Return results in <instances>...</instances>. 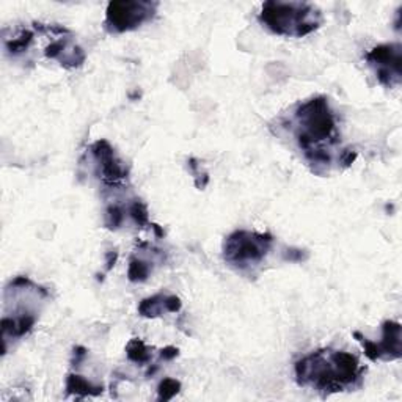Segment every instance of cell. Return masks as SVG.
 Masks as SVG:
<instances>
[{
    "instance_id": "4fadbf2b",
    "label": "cell",
    "mask_w": 402,
    "mask_h": 402,
    "mask_svg": "<svg viewBox=\"0 0 402 402\" xmlns=\"http://www.w3.org/2000/svg\"><path fill=\"white\" fill-rule=\"evenodd\" d=\"M34 39L35 31H31L30 29H21L18 34L13 36L4 35L5 51L8 55H11V57H19V55L30 49V46L34 44Z\"/></svg>"
},
{
    "instance_id": "d6986e66",
    "label": "cell",
    "mask_w": 402,
    "mask_h": 402,
    "mask_svg": "<svg viewBox=\"0 0 402 402\" xmlns=\"http://www.w3.org/2000/svg\"><path fill=\"white\" fill-rule=\"evenodd\" d=\"M181 391V382L171 377H165V379L157 387V401H170L175 398Z\"/></svg>"
},
{
    "instance_id": "277c9868",
    "label": "cell",
    "mask_w": 402,
    "mask_h": 402,
    "mask_svg": "<svg viewBox=\"0 0 402 402\" xmlns=\"http://www.w3.org/2000/svg\"><path fill=\"white\" fill-rule=\"evenodd\" d=\"M258 19L272 34L289 38L311 35L324 22L316 5L306 2H277V0L263 4Z\"/></svg>"
},
{
    "instance_id": "ffe728a7",
    "label": "cell",
    "mask_w": 402,
    "mask_h": 402,
    "mask_svg": "<svg viewBox=\"0 0 402 402\" xmlns=\"http://www.w3.org/2000/svg\"><path fill=\"white\" fill-rule=\"evenodd\" d=\"M283 253H285L283 255V259L289 263H302L306 258H308V253L301 248H286Z\"/></svg>"
},
{
    "instance_id": "7c38bea8",
    "label": "cell",
    "mask_w": 402,
    "mask_h": 402,
    "mask_svg": "<svg viewBox=\"0 0 402 402\" xmlns=\"http://www.w3.org/2000/svg\"><path fill=\"white\" fill-rule=\"evenodd\" d=\"M65 388L68 395H74L77 398H96L104 393V387H102V385H94L93 382L86 381L85 377L79 374H68Z\"/></svg>"
},
{
    "instance_id": "7a4b0ae2",
    "label": "cell",
    "mask_w": 402,
    "mask_h": 402,
    "mask_svg": "<svg viewBox=\"0 0 402 402\" xmlns=\"http://www.w3.org/2000/svg\"><path fill=\"white\" fill-rule=\"evenodd\" d=\"M296 382L328 398L335 393L356 391L363 387L366 368L353 353L335 349H319L296 361Z\"/></svg>"
},
{
    "instance_id": "9a60e30c",
    "label": "cell",
    "mask_w": 402,
    "mask_h": 402,
    "mask_svg": "<svg viewBox=\"0 0 402 402\" xmlns=\"http://www.w3.org/2000/svg\"><path fill=\"white\" fill-rule=\"evenodd\" d=\"M126 357L129 361L137 365H148L153 360L151 349L148 346L139 340V338H132V340L126 344Z\"/></svg>"
},
{
    "instance_id": "603a6c76",
    "label": "cell",
    "mask_w": 402,
    "mask_h": 402,
    "mask_svg": "<svg viewBox=\"0 0 402 402\" xmlns=\"http://www.w3.org/2000/svg\"><path fill=\"white\" fill-rule=\"evenodd\" d=\"M106 259H107V266H106V272H110L114 269V266L116 263V259H118V251L116 250H112V251H109V253L106 255Z\"/></svg>"
},
{
    "instance_id": "2e32d148",
    "label": "cell",
    "mask_w": 402,
    "mask_h": 402,
    "mask_svg": "<svg viewBox=\"0 0 402 402\" xmlns=\"http://www.w3.org/2000/svg\"><path fill=\"white\" fill-rule=\"evenodd\" d=\"M128 214L134 222H136V225H139L140 228H151V222H149V214H148V206L141 200H134L132 203H129Z\"/></svg>"
},
{
    "instance_id": "ba28073f",
    "label": "cell",
    "mask_w": 402,
    "mask_h": 402,
    "mask_svg": "<svg viewBox=\"0 0 402 402\" xmlns=\"http://www.w3.org/2000/svg\"><path fill=\"white\" fill-rule=\"evenodd\" d=\"M365 61L374 71L377 82L385 89H398L402 82V46L385 43L365 54Z\"/></svg>"
},
{
    "instance_id": "52a82bcc",
    "label": "cell",
    "mask_w": 402,
    "mask_h": 402,
    "mask_svg": "<svg viewBox=\"0 0 402 402\" xmlns=\"http://www.w3.org/2000/svg\"><path fill=\"white\" fill-rule=\"evenodd\" d=\"M86 151L93 162L94 175L106 187L118 189L128 184L129 167L120 159L115 148L106 139L96 140Z\"/></svg>"
},
{
    "instance_id": "44dd1931",
    "label": "cell",
    "mask_w": 402,
    "mask_h": 402,
    "mask_svg": "<svg viewBox=\"0 0 402 402\" xmlns=\"http://www.w3.org/2000/svg\"><path fill=\"white\" fill-rule=\"evenodd\" d=\"M179 356V349L175 348V346H167V348H164L161 351V358L164 361H171L175 360Z\"/></svg>"
},
{
    "instance_id": "7402d4cb",
    "label": "cell",
    "mask_w": 402,
    "mask_h": 402,
    "mask_svg": "<svg viewBox=\"0 0 402 402\" xmlns=\"http://www.w3.org/2000/svg\"><path fill=\"white\" fill-rule=\"evenodd\" d=\"M86 358V349L82 348V346H77V348H74V352H73V366L79 368L82 365V361Z\"/></svg>"
},
{
    "instance_id": "9c48e42d",
    "label": "cell",
    "mask_w": 402,
    "mask_h": 402,
    "mask_svg": "<svg viewBox=\"0 0 402 402\" xmlns=\"http://www.w3.org/2000/svg\"><path fill=\"white\" fill-rule=\"evenodd\" d=\"M353 338L363 346L365 356L371 361H393L402 357V327L399 322L385 321L382 324V340L371 341L360 332H353Z\"/></svg>"
},
{
    "instance_id": "30bf717a",
    "label": "cell",
    "mask_w": 402,
    "mask_h": 402,
    "mask_svg": "<svg viewBox=\"0 0 402 402\" xmlns=\"http://www.w3.org/2000/svg\"><path fill=\"white\" fill-rule=\"evenodd\" d=\"M52 41L46 46L44 54L49 60H57L63 68H81L86 55L81 46H77L71 31L61 26H49Z\"/></svg>"
},
{
    "instance_id": "3957f363",
    "label": "cell",
    "mask_w": 402,
    "mask_h": 402,
    "mask_svg": "<svg viewBox=\"0 0 402 402\" xmlns=\"http://www.w3.org/2000/svg\"><path fill=\"white\" fill-rule=\"evenodd\" d=\"M49 298V291L29 277H16L8 283L4 291L2 356L8 352L10 341H18L34 330L39 313Z\"/></svg>"
},
{
    "instance_id": "6da1fadb",
    "label": "cell",
    "mask_w": 402,
    "mask_h": 402,
    "mask_svg": "<svg viewBox=\"0 0 402 402\" xmlns=\"http://www.w3.org/2000/svg\"><path fill=\"white\" fill-rule=\"evenodd\" d=\"M277 131L294 140L306 165L319 176L333 169H348L357 159V151L341 146L336 115L326 96L298 102L289 116L278 118Z\"/></svg>"
},
{
    "instance_id": "e0dca14e",
    "label": "cell",
    "mask_w": 402,
    "mask_h": 402,
    "mask_svg": "<svg viewBox=\"0 0 402 402\" xmlns=\"http://www.w3.org/2000/svg\"><path fill=\"white\" fill-rule=\"evenodd\" d=\"M126 211L120 204H110L104 212V226L110 231H116L124 223Z\"/></svg>"
},
{
    "instance_id": "ac0fdd59",
    "label": "cell",
    "mask_w": 402,
    "mask_h": 402,
    "mask_svg": "<svg viewBox=\"0 0 402 402\" xmlns=\"http://www.w3.org/2000/svg\"><path fill=\"white\" fill-rule=\"evenodd\" d=\"M187 169H189V173L194 176L196 189H199V191H204L206 186L209 184V175L206 170H203L200 161L195 159V157H191V159L187 161Z\"/></svg>"
},
{
    "instance_id": "5bb4252c",
    "label": "cell",
    "mask_w": 402,
    "mask_h": 402,
    "mask_svg": "<svg viewBox=\"0 0 402 402\" xmlns=\"http://www.w3.org/2000/svg\"><path fill=\"white\" fill-rule=\"evenodd\" d=\"M153 272V261L137 255H132L128 267V278L132 283H144Z\"/></svg>"
},
{
    "instance_id": "8fae6325",
    "label": "cell",
    "mask_w": 402,
    "mask_h": 402,
    "mask_svg": "<svg viewBox=\"0 0 402 402\" xmlns=\"http://www.w3.org/2000/svg\"><path fill=\"white\" fill-rule=\"evenodd\" d=\"M183 308V302L178 296L173 294H154L148 298H144L139 305V314L141 318L156 319L161 318L164 313H178Z\"/></svg>"
},
{
    "instance_id": "8992f818",
    "label": "cell",
    "mask_w": 402,
    "mask_h": 402,
    "mask_svg": "<svg viewBox=\"0 0 402 402\" xmlns=\"http://www.w3.org/2000/svg\"><path fill=\"white\" fill-rule=\"evenodd\" d=\"M159 2L149 0H115L106 10L104 27L110 34H126L153 21Z\"/></svg>"
},
{
    "instance_id": "5b68a950",
    "label": "cell",
    "mask_w": 402,
    "mask_h": 402,
    "mask_svg": "<svg viewBox=\"0 0 402 402\" xmlns=\"http://www.w3.org/2000/svg\"><path fill=\"white\" fill-rule=\"evenodd\" d=\"M273 246L275 238L271 233L233 231L223 241V261L238 273L251 277L261 269Z\"/></svg>"
}]
</instances>
